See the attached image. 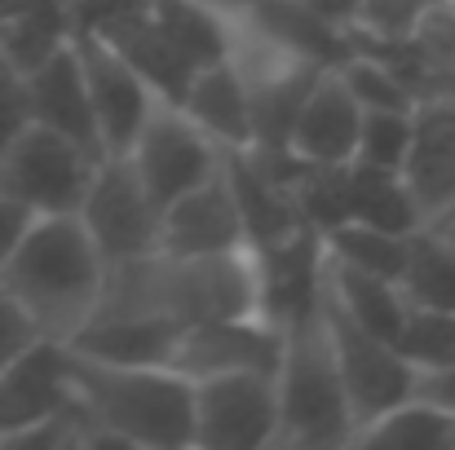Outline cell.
<instances>
[{
    "label": "cell",
    "mask_w": 455,
    "mask_h": 450,
    "mask_svg": "<svg viewBox=\"0 0 455 450\" xmlns=\"http://www.w3.org/2000/svg\"><path fill=\"white\" fill-rule=\"evenodd\" d=\"M102 288L107 261L76 212L31 217L0 265V292L18 300L49 340H71L93 318Z\"/></svg>",
    "instance_id": "cell-1"
},
{
    "label": "cell",
    "mask_w": 455,
    "mask_h": 450,
    "mask_svg": "<svg viewBox=\"0 0 455 450\" xmlns=\"http://www.w3.org/2000/svg\"><path fill=\"white\" fill-rule=\"evenodd\" d=\"M71 393L102 446H190V380L172 367H120L71 349Z\"/></svg>",
    "instance_id": "cell-2"
},
{
    "label": "cell",
    "mask_w": 455,
    "mask_h": 450,
    "mask_svg": "<svg viewBox=\"0 0 455 450\" xmlns=\"http://www.w3.org/2000/svg\"><path fill=\"white\" fill-rule=\"evenodd\" d=\"M279 393V442L288 450H345L354 438V411L345 380L323 327V309L283 331V353L275 367Z\"/></svg>",
    "instance_id": "cell-3"
},
{
    "label": "cell",
    "mask_w": 455,
    "mask_h": 450,
    "mask_svg": "<svg viewBox=\"0 0 455 450\" xmlns=\"http://www.w3.org/2000/svg\"><path fill=\"white\" fill-rule=\"evenodd\" d=\"M98 159L102 154L84 150L80 142L44 124H22L0 146V194L31 217L76 212Z\"/></svg>",
    "instance_id": "cell-4"
},
{
    "label": "cell",
    "mask_w": 455,
    "mask_h": 450,
    "mask_svg": "<svg viewBox=\"0 0 455 450\" xmlns=\"http://www.w3.org/2000/svg\"><path fill=\"white\" fill-rule=\"evenodd\" d=\"M279 442L275 371H226L190 380V446L266 450Z\"/></svg>",
    "instance_id": "cell-5"
},
{
    "label": "cell",
    "mask_w": 455,
    "mask_h": 450,
    "mask_svg": "<svg viewBox=\"0 0 455 450\" xmlns=\"http://www.w3.org/2000/svg\"><path fill=\"white\" fill-rule=\"evenodd\" d=\"M76 217L89 230V239L98 243L107 265L159 252V217H164V208L142 186V177L129 163V154H102L98 159Z\"/></svg>",
    "instance_id": "cell-6"
},
{
    "label": "cell",
    "mask_w": 455,
    "mask_h": 450,
    "mask_svg": "<svg viewBox=\"0 0 455 450\" xmlns=\"http://www.w3.org/2000/svg\"><path fill=\"white\" fill-rule=\"evenodd\" d=\"M129 163L138 168L142 186L155 194V203H172L177 194H186L190 186L208 181L212 172H221V154L217 146L177 102H155L147 124L138 129L133 146L124 150Z\"/></svg>",
    "instance_id": "cell-7"
},
{
    "label": "cell",
    "mask_w": 455,
    "mask_h": 450,
    "mask_svg": "<svg viewBox=\"0 0 455 450\" xmlns=\"http://www.w3.org/2000/svg\"><path fill=\"white\" fill-rule=\"evenodd\" d=\"M318 309H323V327H327V340H331V353H336V367H340V380H345L354 429L416 393V371L394 349V340H380V336L363 331L327 296H323Z\"/></svg>",
    "instance_id": "cell-8"
},
{
    "label": "cell",
    "mask_w": 455,
    "mask_h": 450,
    "mask_svg": "<svg viewBox=\"0 0 455 450\" xmlns=\"http://www.w3.org/2000/svg\"><path fill=\"white\" fill-rule=\"evenodd\" d=\"M71 402V349L40 336L0 371V446L9 450L22 433L62 415Z\"/></svg>",
    "instance_id": "cell-9"
},
{
    "label": "cell",
    "mask_w": 455,
    "mask_h": 450,
    "mask_svg": "<svg viewBox=\"0 0 455 450\" xmlns=\"http://www.w3.org/2000/svg\"><path fill=\"white\" fill-rule=\"evenodd\" d=\"M283 353V331L266 318H204L186 322L172 349V371L186 380L226 371H275Z\"/></svg>",
    "instance_id": "cell-10"
},
{
    "label": "cell",
    "mask_w": 455,
    "mask_h": 450,
    "mask_svg": "<svg viewBox=\"0 0 455 450\" xmlns=\"http://www.w3.org/2000/svg\"><path fill=\"white\" fill-rule=\"evenodd\" d=\"M76 53H80V67H84V84H89L102 154H124L159 98L107 40L76 36Z\"/></svg>",
    "instance_id": "cell-11"
},
{
    "label": "cell",
    "mask_w": 455,
    "mask_h": 450,
    "mask_svg": "<svg viewBox=\"0 0 455 450\" xmlns=\"http://www.w3.org/2000/svg\"><path fill=\"white\" fill-rule=\"evenodd\" d=\"M257 257V288H261V318L279 331L305 322L323 304V234L297 230L252 248Z\"/></svg>",
    "instance_id": "cell-12"
},
{
    "label": "cell",
    "mask_w": 455,
    "mask_h": 450,
    "mask_svg": "<svg viewBox=\"0 0 455 450\" xmlns=\"http://www.w3.org/2000/svg\"><path fill=\"white\" fill-rule=\"evenodd\" d=\"M248 248L239 203L226 186V172H212L208 181L190 186L172 203H164L159 217V252L168 257H212Z\"/></svg>",
    "instance_id": "cell-13"
},
{
    "label": "cell",
    "mask_w": 455,
    "mask_h": 450,
    "mask_svg": "<svg viewBox=\"0 0 455 450\" xmlns=\"http://www.w3.org/2000/svg\"><path fill=\"white\" fill-rule=\"evenodd\" d=\"M403 181L411 186L425 221L455 208V93H429L416 102Z\"/></svg>",
    "instance_id": "cell-14"
},
{
    "label": "cell",
    "mask_w": 455,
    "mask_h": 450,
    "mask_svg": "<svg viewBox=\"0 0 455 450\" xmlns=\"http://www.w3.org/2000/svg\"><path fill=\"white\" fill-rule=\"evenodd\" d=\"M358 124H363V107L345 89L340 71L323 67L288 129V154L297 163H349Z\"/></svg>",
    "instance_id": "cell-15"
},
{
    "label": "cell",
    "mask_w": 455,
    "mask_h": 450,
    "mask_svg": "<svg viewBox=\"0 0 455 450\" xmlns=\"http://www.w3.org/2000/svg\"><path fill=\"white\" fill-rule=\"evenodd\" d=\"M22 80H27L31 124H44V129L80 142L84 150L102 154L98 120H93V102H89V84H84V67H80L76 40L62 53H53L49 62H40L36 71H27Z\"/></svg>",
    "instance_id": "cell-16"
},
{
    "label": "cell",
    "mask_w": 455,
    "mask_h": 450,
    "mask_svg": "<svg viewBox=\"0 0 455 450\" xmlns=\"http://www.w3.org/2000/svg\"><path fill=\"white\" fill-rule=\"evenodd\" d=\"M181 322L159 318V313H93L67 349L98 358V362H120V367H172Z\"/></svg>",
    "instance_id": "cell-17"
},
{
    "label": "cell",
    "mask_w": 455,
    "mask_h": 450,
    "mask_svg": "<svg viewBox=\"0 0 455 450\" xmlns=\"http://www.w3.org/2000/svg\"><path fill=\"white\" fill-rule=\"evenodd\" d=\"M177 107L217 142L221 150H248L252 146V107L239 71L230 62L199 67L177 98Z\"/></svg>",
    "instance_id": "cell-18"
},
{
    "label": "cell",
    "mask_w": 455,
    "mask_h": 450,
    "mask_svg": "<svg viewBox=\"0 0 455 450\" xmlns=\"http://www.w3.org/2000/svg\"><path fill=\"white\" fill-rule=\"evenodd\" d=\"M323 296L331 300L349 322H358L363 331L380 336V340H394L403 318H407V296L394 279L385 274H367V270H354V265H340L323 252Z\"/></svg>",
    "instance_id": "cell-19"
},
{
    "label": "cell",
    "mask_w": 455,
    "mask_h": 450,
    "mask_svg": "<svg viewBox=\"0 0 455 450\" xmlns=\"http://www.w3.org/2000/svg\"><path fill=\"white\" fill-rule=\"evenodd\" d=\"M71 40V0H13V9L0 18V58L22 75L62 53Z\"/></svg>",
    "instance_id": "cell-20"
},
{
    "label": "cell",
    "mask_w": 455,
    "mask_h": 450,
    "mask_svg": "<svg viewBox=\"0 0 455 450\" xmlns=\"http://www.w3.org/2000/svg\"><path fill=\"white\" fill-rule=\"evenodd\" d=\"M345 221L376 225V230H389V234H411L416 225H425L416 194L403 181V172L363 168V163H345Z\"/></svg>",
    "instance_id": "cell-21"
},
{
    "label": "cell",
    "mask_w": 455,
    "mask_h": 450,
    "mask_svg": "<svg viewBox=\"0 0 455 450\" xmlns=\"http://www.w3.org/2000/svg\"><path fill=\"white\" fill-rule=\"evenodd\" d=\"M230 4L235 0H151V13L177 53L199 71L230 53Z\"/></svg>",
    "instance_id": "cell-22"
},
{
    "label": "cell",
    "mask_w": 455,
    "mask_h": 450,
    "mask_svg": "<svg viewBox=\"0 0 455 450\" xmlns=\"http://www.w3.org/2000/svg\"><path fill=\"white\" fill-rule=\"evenodd\" d=\"M349 446H394V450H455V415L411 393L389 411L371 415L354 429Z\"/></svg>",
    "instance_id": "cell-23"
},
{
    "label": "cell",
    "mask_w": 455,
    "mask_h": 450,
    "mask_svg": "<svg viewBox=\"0 0 455 450\" xmlns=\"http://www.w3.org/2000/svg\"><path fill=\"white\" fill-rule=\"evenodd\" d=\"M398 288L407 304L455 309V239L443 225L425 221L407 234V261H403Z\"/></svg>",
    "instance_id": "cell-24"
},
{
    "label": "cell",
    "mask_w": 455,
    "mask_h": 450,
    "mask_svg": "<svg viewBox=\"0 0 455 450\" xmlns=\"http://www.w3.org/2000/svg\"><path fill=\"white\" fill-rule=\"evenodd\" d=\"M323 252L340 265L367 270V274H385L398 283L403 261H407V234H389L376 225H358V221H340L331 230H323Z\"/></svg>",
    "instance_id": "cell-25"
},
{
    "label": "cell",
    "mask_w": 455,
    "mask_h": 450,
    "mask_svg": "<svg viewBox=\"0 0 455 450\" xmlns=\"http://www.w3.org/2000/svg\"><path fill=\"white\" fill-rule=\"evenodd\" d=\"M394 349L407 358V367L416 375L455 362V309L411 304L403 327H398V336H394Z\"/></svg>",
    "instance_id": "cell-26"
},
{
    "label": "cell",
    "mask_w": 455,
    "mask_h": 450,
    "mask_svg": "<svg viewBox=\"0 0 455 450\" xmlns=\"http://www.w3.org/2000/svg\"><path fill=\"white\" fill-rule=\"evenodd\" d=\"M340 80H345V89L354 93V102L363 107V111H416V89L385 62V58H376V53H363V49H354L340 67Z\"/></svg>",
    "instance_id": "cell-27"
},
{
    "label": "cell",
    "mask_w": 455,
    "mask_h": 450,
    "mask_svg": "<svg viewBox=\"0 0 455 450\" xmlns=\"http://www.w3.org/2000/svg\"><path fill=\"white\" fill-rule=\"evenodd\" d=\"M411 146V111H363L354 159L363 168H394L403 172V159Z\"/></svg>",
    "instance_id": "cell-28"
},
{
    "label": "cell",
    "mask_w": 455,
    "mask_h": 450,
    "mask_svg": "<svg viewBox=\"0 0 455 450\" xmlns=\"http://www.w3.org/2000/svg\"><path fill=\"white\" fill-rule=\"evenodd\" d=\"M407 44L438 75V84L447 93V84L455 80V0H434L420 13V22L407 31Z\"/></svg>",
    "instance_id": "cell-29"
},
{
    "label": "cell",
    "mask_w": 455,
    "mask_h": 450,
    "mask_svg": "<svg viewBox=\"0 0 455 450\" xmlns=\"http://www.w3.org/2000/svg\"><path fill=\"white\" fill-rule=\"evenodd\" d=\"M429 4L434 0H358V13H354L349 31L371 36V40H398L420 22V13Z\"/></svg>",
    "instance_id": "cell-30"
},
{
    "label": "cell",
    "mask_w": 455,
    "mask_h": 450,
    "mask_svg": "<svg viewBox=\"0 0 455 450\" xmlns=\"http://www.w3.org/2000/svg\"><path fill=\"white\" fill-rule=\"evenodd\" d=\"M36 340H40V327L27 318V309H22L18 300H9L0 292V371H4L18 353H27Z\"/></svg>",
    "instance_id": "cell-31"
},
{
    "label": "cell",
    "mask_w": 455,
    "mask_h": 450,
    "mask_svg": "<svg viewBox=\"0 0 455 450\" xmlns=\"http://www.w3.org/2000/svg\"><path fill=\"white\" fill-rule=\"evenodd\" d=\"M22 124H31V111H27V80H22V71H13V67L0 58V146H4Z\"/></svg>",
    "instance_id": "cell-32"
},
{
    "label": "cell",
    "mask_w": 455,
    "mask_h": 450,
    "mask_svg": "<svg viewBox=\"0 0 455 450\" xmlns=\"http://www.w3.org/2000/svg\"><path fill=\"white\" fill-rule=\"evenodd\" d=\"M416 393L455 415V362L438 367V371H420V375H416Z\"/></svg>",
    "instance_id": "cell-33"
},
{
    "label": "cell",
    "mask_w": 455,
    "mask_h": 450,
    "mask_svg": "<svg viewBox=\"0 0 455 450\" xmlns=\"http://www.w3.org/2000/svg\"><path fill=\"white\" fill-rule=\"evenodd\" d=\"M27 221H31V212H22L18 203H9V199L0 194V265L9 261V252H13V243L22 239V230H27Z\"/></svg>",
    "instance_id": "cell-34"
},
{
    "label": "cell",
    "mask_w": 455,
    "mask_h": 450,
    "mask_svg": "<svg viewBox=\"0 0 455 450\" xmlns=\"http://www.w3.org/2000/svg\"><path fill=\"white\" fill-rule=\"evenodd\" d=\"M305 9H314V13H323V18H331V22H354V13H358V0H297Z\"/></svg>",
    "instance_id": "cell-35"
},
{
    "label": "cell",
    "mask_w": 455,
    "mask_h": 450,
    "mask_svg": "<svg viewBox=\"0 0 455 450\" xmlns=\"http://www.w3.org/2000/svg\"><path fill=\"white\" fill-rule=\"evenodd\" d=\"M434 225H443V230H447V234H451V239H455V212H447V217H438Z\"/></svg>",
    "instance_id": "cell-36"
},
{
    "label": "cell",
    "mask_w": 455,
    "mask_h": 450,
    "mask_svg": "<svg viewBox=\"0 0 455 450\" xmlns=\"http://www.w3.org/2000/svg\"><path fill=\"white\" fill-rule=\"evenodd\" d=\"M451 212H455V208H451Z\"/></svg>",
    "instance_id": "cell-37"
}]
</instances>
